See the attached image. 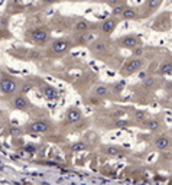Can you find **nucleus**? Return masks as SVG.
<instances>
[{
    "instance_id": "6e6552de",
    "label": "nucleus",
    "mask_w": 172,
    "mask_h": 185,
    "mask_svg": "<svg viewBox=\"0 0 172 185\" xmlns=\"http://www.w3.org/2000/svg\"><path fill=\"white\" fill-rule=\"evenodd\" d=\"M13 107L15 109H18V110H26L28 107H29V101H28L26 97L18 96V97H15L13 99Z\"/></svg>"
},
{
    "instance_id": "1a4fd4ad",
    "label": "nucleus",
    "mask_w": 172,
    "mask_h": 185,
    "mask_svg": "<svg viewBox=\"0 0 172 185\" xmlns=\"http://www.w3.org/2000/svg\"><path fill=\"white\" fill-rule=\"evenodd\" d=\"M65 116H67V122L68 123H77L78 120H81V112L78 109H70Z\"/></svg>"
},
{
    "instance_id": "f3484780",
    "label": "nucleus",
    "mask_w": 172,
    "mask_h": 185,
    "mask_svg": "<svg viewBox=\"0 0 172 185\" xmlns=\"http://www.w3.org/2000/svg\"><path fill=\"white\" fill-rule=\"evenodd\" d=\"M122 18L126 20H132L136 18V12L133 10V9H125V12H123V15H122Z\"/></svg>"
},
{
    "instance_id": "2eb2a0df",
    "label": "nucleus",
    "mask_w": 172,
    "mask_h": 185,
    "mask_svg": "<svg viewBox=\"0 0 172 185\" xmlns=\"http://www.w3.org/2000/svg\"><path fill=\"white\" fill-rule=\"evenodd\" d=\"M94 94L97 97H106L107 94H109V88L106 86H97L94 88Z\"/></svg>"
},
{
    "instance_id": "cd10ccee",
    "label": "nucleus",
    "mask_w": 172,
    "mask_h": 185,
    "mask_svg": "<svg viewBox=\"0 0 172 185\" xmlns=\"http://www.w3.org/2000/svg\"><path fill=\"white\" fill-rule=\"evenodd\" d=\"M116 126H119V127H123V126H127V122H123V120H122V122H117V123H116Z\"/></svg>"
},
{
    "instance_id": "393cba45",
    "label": "nucleus",
    "mask_w": 172,
    "mask_h": 185,
    "mask_svg": "<svg viewBox=\"0 0 172 185\" xmlns=\"http://www.w3.org/2000/svg\"><path fill=\"white\" fill-rule=\"evenodd\" d=\"M31 58H32V60H39V58H41V54L36 52V51H33V52H31Z\"/></svg>"
},
{
    "instance_id": "20e7f679",
    "label": "nucleus",
    "mask_w": 172,
    "mask_h": 185,
    "mask_svg": "<svg viewBox=\"0 0 172 185\" xmlns=\"http://www.w3.org/2000/svg\"><path fill=\"white\" fill-rule=\"evenodd\" d=\"M120 45L123 48H127V49H136V48H139V38H136L133 35L125 36L120 39Z\"/></svg>"
},
{
    "instance_id": "aec40b11",
    "label": "nucleus",
    "mask_w": 172,
    "mask_h": 185,
    "mask_svg": "<svg viewBox=\"0 0 172 185\" xmlns=\"http://www.w3.org/2000/svg\"><path fill=\"white\" fill-rule=\"evenodd\" d=\"M104 152H106L107 155H117V153H119V149L110 146V148H106V151H104Z\"/></svg>"
},
{
    "instance_id": "7ed1b4c3",
    "label": "nucleus",
    "mask_w": 172,
    "mask_h": 185,
    "mask_svg": "<svg viewBox=\"0 0 172 185\" xmlns=\"http://www.w3.org/2000/svg\"><path fill=\"white\" fill-rule=\"evenodd\" d=\"M70 46H71L70 41L58 39V41H55V42H52L51 49H52V52H55V54H62V52H65V51H68Z\"/></svg>"
},
{
    "instance_id": "f8f14e48",
    "label": "nucleus",
    "mask_w": 172,
    "mask_h": 185,
    "mask_svg": "<svg viewBox=\"0 0 172 185\" xmlns=\"http://www.w3.org/2000/svg\"><path fill=\"white\" fill-rule=\"evenodd\" d=\"M42 92H44V96L49 100H54L58 97V91L54 88V87H49V86H45L42 87Z\"/></svg>"
},
{
    "instance_id": "bb28decb",
    "label": "nucleus",
    "mask_w": 172,
    "mask_h": 185,
    "mask_svg": "<svg viewBox=\"0 0 172 185\" xmlns=\"http://www.w3.org/2000/svg\"><path fill=\"white\" fill-rule=\"evenodd\" d=\"M31 88H32V86H29V84H25V86H23V88H22V92H28L29 90H31Z\"/></svg>"
},
{
    "instance_id": "39448f33",
    "label": "nucleus",
    "mask_w": 172,
    "mask_h": 185,
    "mask_svg": "<svg viewBox=\"0 0 172 185\" xmlns=\"http://www.w3.org/2000/svg\"><path fill=\"white\" fill-rule=\"evenodd\" d=\"M31 130L33 133H47L49 130V123L44 122V120H38V122H33L31 125Z\"/></svg>"
},
{
    "instance_id": "a878e982",
    "label": "nucleus",
    "mask_w": 172,
    "mask_h": 185,
    "mask_svg": "<svg viewBox=\"0 0 172 185\" xmlns=\"http://www.w3.org/2000/svg\"><path fill=\"white\" fill-rule=\"evenodd\" d=\"M35 151H36V148H35V146H26V152L35 153Z\"/></svg>"
},
{
    "instance_id": "4468645a",
    "label": "nucleus",
    "mask_w": 172,
    "mask_h": 185,
    "mask_svg": "<svg viewBox=\"0 0 172 185\" xmlns=\"http://www.w3.org/2000/svg\"><path fill=\"white\" fill-rule=\"evenodd\" d=\"M159 73L162 75H171L172 74V64L171 62H164L162 65L159 67Z\"/></svg>"
},
{
    "instance_id": "5701e85b",
    "label": "nucleus",
    "mask_w": 172,
    "mask_h": 185,
    "mask_svg": "<svg viewBox=\"0 0 172 185\" xmlns=\"http://www.w3.org/2000/svg\"><path fill=\"white\" fill-rule=\"evenodd\" d=\"M123 12H125V9L122 6H117L116 9H113V15L114 16H117V15H123Z\"/></svg>"
},
{
    "instance_id": "a211bd4d",
    "label": "nucleus",
    "mask_w": 172,
    "mask_h": 185,
    "mask_svg": "<svg viewBox=\"0 0 172 185\" xmlns=\"http://www.w3.org/2000/svg\"><path fill=\"white\" fill-rule=\"evenodd\" d=\"M142 84H143V87H146V88H152V87L155 86V78H153V77H145L143 81H142Z\"/></svg>"
},
{
    "instance_id": "9b49d317",
    "label": "nucleus",
    "mask_w": 172,
    "mask_h": 185,
    "mask_svg": "<svg viewBox=\"0 0 172 185\" xmlns=\"http://www.w3.org/2000/svg\"><path fill=\"white\" fill-rule=\"evenodd\" d=\"M91 51L94 54H104L107 51V44L104 41H97L91 45Z\"/></svg>"
},
{
    "instance_id": "6ab92c4d",
    "label": "nucleus",
    "mask_w": 172,
    "mask_h": 185,
    "mask_svg": "<svg viewBox=\"0 0 172 185\" xmlns=\"http://www.w3.org/2000/svg\"><path fill=\"white\" fill-rule=\"evenodd\" d=\"M88 29V23L84 22V20H80L75 23V31H78V32H83V31H87Z\"/></svg>"
},
{
    "instance_id": "412c9836",
    "label": "nucleus",
    "mask_w": 172,
    "mask_h": 185,
    "mask_svg": "<svg viewBox=\"0 0 172 185\" xmlns=\"http://www.w3.org/2000/svg\"><path fill=\"white\" fill-rule=\"evenodd\" d=\"M136 120H138V122H145L146 120V113L145 112H138L136 113Z\"/></svg>"
},
{
    "instance_id": "0eeeda50",
    "label": "nucleus",
    "mask_w": 172,
    "mask_h": 185,
    "mask_svg": "<svg viewBox=\"0 0 172 185\" xmlns=\"http://www.w3.org/2000/svg\"><path fill=\"white\" fill-rule=\"evenodd\" d=\"M48 32L47 31H44V29H35V31H32L31 32V38H32L35 42H45V41L48 39Z\"/></svg>"
},
{
    "instance_id": "b1692460",
    "label": "nucleus",
    "mask_w": 172,
    "mask_h": 185,
    "mask_svg": "<svg viewBox=\"0 0 172 185\" xmlns=\"http://www.w3.org/2000/svg\"><path fill=\"white\" fill-rule=\"evenodd\" d=\"M133 54H135V55H138V57H139V55H142V54H143V48H142V46H139V48L133 49Z\"/></svg>"
},
{
    "instance_id": "423d86ee",
    "label": "nucleus",
    "mask_w": 172,
    "mask_h": 185,
    "mask_svg": "<svg viewBox=\"0 0 172 185\" xmlns=\"http://www.w3.org/2000/svg\"><path fill=\"white\" fill-rule=\"evenodd\" d=\"M169 146H171V139L168 136H158L155 139V148L159 151H165Z\"/></svg>"
},
{
    "instance_id": "f03ea898",
    "label": "nucleus",
    "mask_w": 172,
    "mask_h": 185,
    "mask_svg": "<svg viewBox=\"0 0 172 185\" xmlns=\"http://www.w3.org/2000/svg\"><path fill=\"white\" fill-rule=\"evenodd\" d=\"M16 81H13L12 78H2L0 80V90L5 92V94H12L16 91Z\"/></svg>"
},
{
    "instance_id": "f257e3e1",
    "label": "nucleus",
    "mask_w": 172,
    "mask_h": 185,
    "mask_svg": "<svg viewBox=\"0 0 172 185\" xmlns=\"http://www.w3.org/2000/svg\"><path fill=\"white\" fill-rule=\"evenodd\" d=\"M143 67V61L140 58H135V60H130L129 62H126L123 68H122V73L125 75H130L133 73H138L140 68Z\"/></svg>"
},
{
    "instance_id": "9d476101",
    "label": "nucleus",
    "mask_w": 172,
    "mask_h": 185,
    "mask_svg": "<svg viewBox=\"0 0 172 185\" xmlns=\"http://www.w3.org/2000/svg\"><path fill=\"white\" fill-rule=\"evenodd\" d=\"M116 25H117V20L116 19H107L101 23V32L104 33H112L114 29H116Z\"/></svg>"
},
{
    "instance_id": "ddd939ff",
    "label": "nucleus",
    "mask_w": 172,
    "mask_h": 185,
    "mask_svg": "<svg viewBox=\"0 0 172 185\" xmlns=\"http://www.w3.org/2000/svg\"><path fill=\"white\" fill-rule=\"evenodd\" d=\"M145 126H146V129H149V130L155 132V130H158L159 127H161V123H159V120L151 119V120H146Z\"/></svg>"
},
{
    "instance_id": "4be33fe9",
    "label": "nucleus",
    "mask_w": 172,
    "mask_h": 185,
    "mask_svg": "<svg viewBox=\"0 0 172 185\" xmlns=\"http://www.w3.org/2000/svg\"><path fill=\"white\" fill-rule=\"evenodd\" d=\"M148 6L151 9H156L161 6V0H153V2H148Z\"/></svg>"
},
{
    "instance_id": "dca6fc26",
    "label": "nucleus",
    "mask_w": 172,
    "mask_h": 185,
    "mask_svg": "<svg viewBox=\"0 0 172 185\" xmlns=\"http://www.w3.org/2000/svg\"><path fill=\"white\" fill-rule=\"evenodd\" d=\"M86 148H87V145L84 142H75V143H73V145L70 146V149L73 152H83V151H86Z\"/></svg>"
}]
</instances>
